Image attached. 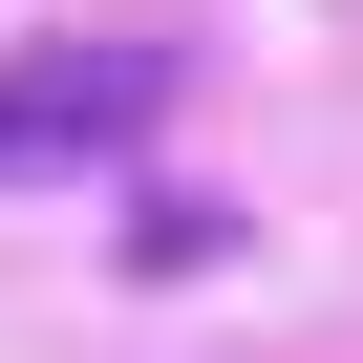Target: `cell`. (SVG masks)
I'll return each mask as SVG.
<instances>
[{
	"instance_id": "6da1fadb",
	"label": "cell",
	"mask_w": 363,
	"mask_h": 363,
	"mask_svg": "<svg viewBox=\"0 0 363 363\" xmlns=\"http://www.w3.org/2000/svg\"><path fill=\"white\" fill-rule=\"evenodd\" d=\"M150 107H171V43H0V193L107 171Z\"/></svg>"
},
{
	"instance_id": "7a4b0ae2",
	"label": "cell",
	"mask_w": 363,
	"mask_h": 363,
	"mask_svg": "<svg viewBox=\"0 0 363 363\" xmlns=\"http://www.w3.org/2000/svg\"><path fill=\"white\" fill-rule=\"evenodd\" d=\"M214 235H235V214H214V193H128V257H150V278H193V257H214Z\"/></svg>"
}]
</instances>
